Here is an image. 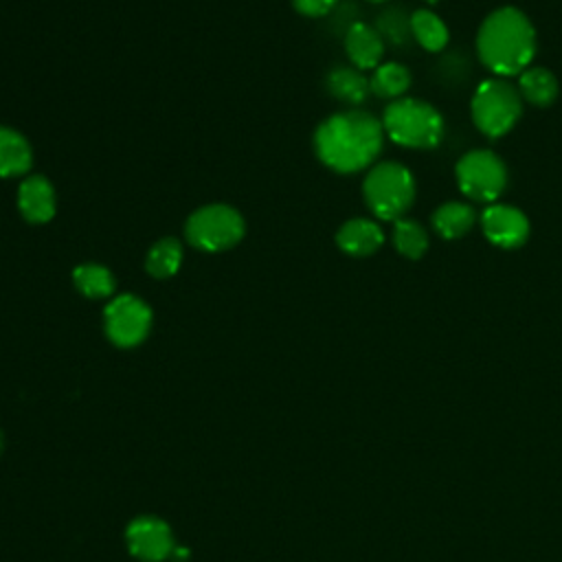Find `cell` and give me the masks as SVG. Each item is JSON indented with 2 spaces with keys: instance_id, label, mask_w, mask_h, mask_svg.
<instances>
[{
  "instance_id": "obj_1",
  "label": "cell",
  "mask_w": 562,
  "mask_h": 562,
  "mask_svg": "<svg viewBox=\"0 0 562 562\" xmlns=\"http://www.w3.org/2000/svg\"><path fill=\"white\" fill-rule=\"evenodd\" d=\"M384 143V127L364 110L327 116L314 132L318 160L336 173H356L373 165Z\"/></svg>"
},
{
  "instance_id": "obj_2",
  "label": "cell",
  "mask_w": 562,
  "mask_h": 562,
  "mask_svg": "<svg viewBox=\"0 0 562 562\" xmlns=\"http://www.w3.org/2000/svg\"><path fill=\"white\" fill-rule=\"evenodd\" d=\"M476 53L496 77L520 75L536 55V31L531 20L516 7L492 11L476 33Z\"/></svg>"
},
{
  "instance_id": "obj_3",
  "label": "cell",
  "mask_w": 562,
  "mask_h": 562,
  "mask_svg": "<svg viewBox=\"0 0 562 562\" xmlns=\"http://www.w3.org/2000/svg\"><path fill=\"white\" fill-rule=\"evenodd\" d=\"M384 134L411 149H432L443 138V119L430 103L400 97L384 108L382 114Z\"/></svg>"
},
{
  "instance_id": "obj_4",
  "label": "cell",
  "mask_w": 562,
  "mask_h": 562,
  "mask_svg": "<svg viewBox=\"0 0 562 562\" xmlns=\"http://www.w3.org/2000/svg\"><path fill=\"white\" fill-rule=\"evenodd\" d=\"M362 198L378 220L397 222L413 206L415 178L393 160L373 165L362 182Z\"/></svg>"
},
{
  "instance_id": "obj_5",
  "label": "cell",
  "mask_w": 562,
  "mask_h": 562,
  "mask_svg": "<svg viewBox=\"0 0 562 562\" xmlns=\"http://www.w3.org/2000/svg\"><path fill=\"white\" fill-rule=\"evenodd\" d=\"M470 110L479 132L490 138H498L518 123L522 114V97L518 86L503 77H494L476 86Z\"/></svg>"
},
{
  "instance_id": "obj_6",
  "label": "cell",
  "mask_w": 562,
  "mask_h": 562,
  "mask_svg": "<svg viewBox=\"0 0 562 562\" xmlns=\"http://www.w3.org/2000/svg\"><path fill=\"white\" fill-rule=\"evenodd\" d=\"M244 217L228 204H206L193 211L184 224V239L204 252H222L241 241Z\"/></svg>"
},
{
  "instance_id": "obj_7",
  "label": "cell",
  "mask_w": 562,
  "mask_h": 562,
  "mask_svg": "<svg viewBox=\"0 0 562 562\" xmlns=\"http://www.w3.org/2000/svg\"><path fill=\"white\" fill-rule=\"evenodd\" d=\"M454 176L461 193L483 204L496 202L507 184L505 162L490 149L465 151L454 167Z\"/></svg>"
},
{
  "instance_id": "obj_8",
  "label": "cell",
  "mask_w": 562,
  "mask_h": 562,
  "mask_svg": "<svg viewBox=\"0 0 562 562\" xmlns=\"http://www.w3.org/2000/svg\"><path fill=\"white\" fill-rule=\"evenodd\" d=\"M103 329L116 347H136L151 329V310L134 294H119L103 310Z\"/></svg>"
},
{
  "instance_id": "obj_9",
  "label": "cell",
  "mask_w": 562,
  "mask_h": 562,
  "mask_svg": "<svg viewBox=\"0 0 562 562\" xmlns=\"http://www.w3.org/2000/svg\"><path fill=\"white\" fill-rule=\"evenodd\" d=\"M127 547L143 562H162L176 551L169 525L156 516H140L130 522Z\"/></svg>"
},
{
  "instance_id": "obj_10",
  "label": "cell",
  "mask_w": 562,
  "mask_h": 562,
  "mask_svg": "<svg viewBox=\"0 0 562 562\" xmlns=\"http://www.w3.org/2000/svg\"><path fill=\"white\" fill-rule=\"evenodd\" d=\"M481 228L487 241L498 248H518L529 237L527 215L509 204H490L481 215Z\"/></svg>"
},
{
  "instance_id": "obj_11",
  "label": "cell",
  "mask_w": 562,
  "mask_h": 562,
  "mask_svg": "<svg viewBox=\"0 0 562 562\" xmlns=\"http://www.w3.org/2000/svg\"><path fill=\"white\" fill-rule=\"evenodd\" d=\"M18 209L31 224H46L55 215V189L44 176H29L18 187Z\"/></svg>"
},
{
  "instance_id": "obj_12",
  "label": "cell",
  "mask_w": 562,
  "mask_h": 562,
  "mask_svg": "<svg viewBox=\"0 0 562 562\" xmlns=\"http://www.w3.org/2000/svg\"><path fill=\"white\" fill-rule=\"evenodd\" d=\"M336 244L351 257H369L384 244V233L380 224L369 217H351L338 228Z\"/></svg>"
},
{
  "instance_id": "obj_13",
  "label": "cell",
  "mask_w": 562,
  "mask_h": 562,
  "mask_svg": "<svg viewBox=\"0 0 562 562\" xmlns=\"http://www.w3.org/2000/svg\"><path fill=\"white\" fill-rule=\"evenodd\" d=\"M345 53L358 70L378 68L384 55V37L378 29L356 22L345 33Z\"/></svg>"
},
{
  "instance_id": "obj_14",
  "label": "cell",
  "mask_w": 562,
  "mask_h": 562,
  "mask_svg": "<svg viewBox=\"0 0 562 562\" xmlns=\"http://www.w3.org/2000/svg\"><path fill=\"white\" fill-rule=\"evenodd\" d=\"M33 165V149L29 140L11 130L0 125V178L24 176Z\"/></svg>"
},
{
  "instance_id": "obj_15",
  "label": "cell",
  "mask_w": 562,
  "mask_h": 562,
  "mask_svg": "<svg viewBox=\"0 0 562 562\" xmlns=\"http://www.w3.org/2000/svg\"><path fill=\"white\" fill-rule=\"evenodd\" d=\"M558 79L551 70L542 66H529L518 75V92L522 101L536 105V108H547L558 99Z\"/></svg>"
},
{
  "instance_id": "obj_16",
  "label": "cell",
  "mask_w": 562,
  "mask_h": 562,
  "mask_svg": "<svg viewBox=\"0 0 562 562\" xmlns=\"http://www.w3.org/2000/svg\"><path fill=\"white\" fill-rule=\"evenodd\" d=\"M325 83H327V90L331 97H336L338 101L349 103V105H360L371 92L369 79L356 66L353 68L338 66V68L329 70Z\"/></svg>"
},
{
  "instance_id": "obj_17",
  "label": "cell",
  "mask_w": 562,
  "mask_h": 562,
  "mask_svg": "<svg viewBox=\"0 0 562 562\" xmlns=\"http://www.w3.org/2000/svg\"><path fill=\"white\" fill-rule=\"evenodd\" d=\"M474 222H476V211L468 202L450 200L432 213V226L443 239L463 237L465 233H470Z\"/></svg>"
},
{
  "instance_id": "obj_18",
  "label": "cell",
  "mask_w": 562,
  "mask_h": 562,
  "mask_svg": "<svg viewBox=\"0 0 562 562\" xmlns=\"http://www.w3.org/2000/svg\"><path fill=\"white\" fill-rule=\"evenodd\" d=\"M408 26H411V35L415 37V42L430 53H437L448 44V37H450L448 26L430 9L413 11V15L408 18Z\"/></svg>"
},
{
  "instance_id": "obj_19",
  "label": "cell",
  "mask_w": 562,
  "mask_h": 562,
  "mask_svg": "<svg viewBox=\"0 0 562 562\" xmlns=\"http://www.w3.org/2000/svg\"><path fill=\"white\" fill-rule=\"evenodd\" d=\"M182 266V244L176 237L158 239L145 257V270L154 279H169Z\"/></svg>"
},
{
  "instance_id": "obj_20",
  "label": "cell",
  "mask_w": 562,
  "mask_h": 562,
  "mask_svg": "<svg viewBox=\"0 0 562 562\" xmlns=\"http://www.w3.org/2000/svg\"><path fill=\"white\" fill-rule=\"evenodd\" d=\"M75 288L88 299H105L116 290L114 274L101 263H81L72 270Z\"/></svg>"
},
{
  "instance_id": "obj_21",
  "label": "cell",
  "mask_w": 562,
  "mask_h": 562,
  "mask_svg": "<svg viewBox=\"0 0 562 562\" xmlns=\"http://www.w3.org/2000/svg\"><path fill=\"white\" fill-rule=\"evenodd\" d=\"M371 92L380 99H400L408 86H411V72L406 66L395 61H384L378 68H373V75L369 79Z\"/></svg>"
},
{
  "instance_id": "obj_22",
  "label": "cell",
  "mask_w": 562,
  "mask_h": 562,
  "mask_svg": "<svg viewBox=\"0 0 562 562\" xmlns=\"http://www.w3.org/2000/svg\"><path fill=\"white\" fill-rule=\"evenodd\" d=\"M393 246L406 259H422L428 250V233L419 222L402 217L393 224Z\"/></svg>"
},
{
  "instance_id": "obj_23",
  "label": "cell",
  "mask_w": 562,
  "mask_h": 562,
  "mask_svg": "<svg viewBox=\"0 0 562 562\" xmlns=\"http://www.w3.org/2000/svg\"><path fill=\"white\" fill-rule=\"evenodd\" d=\"M406 31L411 33V26H408V20L402 18L397 11H389L380 18V29L378 33L382 37H389V40H395V42H402L406 37Z\"/></svg>"
},
{
  "instance_id": "obj_24",
  "label": "cell",
  "mask_w": 562,
  "mask_h": 562,
  "mask_svg": "<svg viewBox=\"0 0 562 562\" xmlns=\"http://www.w3.org/2000/svg\"><path fill=\"white\" fill-rule=\"evenodd\" d=\"M338 0H292L294 9L307 18H321L336 7Z\"/></svg>"
},
{
  "instance_id": "obj_25",
  "label": "cell",
  "mask_w": 562,
  "mask_h": 562,
  "mask_svg": "<svg viewBox=\"0 0 562 562\" xmlns=\"http://www.w3.org/2000/svg\"><path fill=\"white\" fill-rule=\"evenodd\" d=\"M367 2H384V0H367Z\"/></svg>"
},
{
  "instance_id": "obj_26",
  "label": "cell",
  "mask_w": 562,
  "mask_h": 562,
  "mask_svg": "<svg viewBox=\"0 0 562 562\" xmlns=\"http://www.w3.org/2000/svg\"><path fill=\"white\" fill-rule=\"evenodd\" d=\"M426 2H435V0H426Z\"/></svg>"
}]
</instances>
